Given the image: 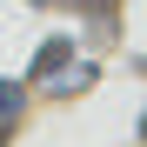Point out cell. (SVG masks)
<instances>
[{
	"mask_svg": "<svg viewBox=\"0 0 147 147\" xmlns=\"http://www.w3.org/2000/svg\"><path fill=\"white\" fill-rule=\"evenodd\" d=\"M13 100H20V94H13V87H0V127H7V114H13Z\"/></svg>",
	"mask_w": 147,
	"mask_h": 147,
	"instance_id": "cell-1",
	"label": "cell"
}]
</instances>
